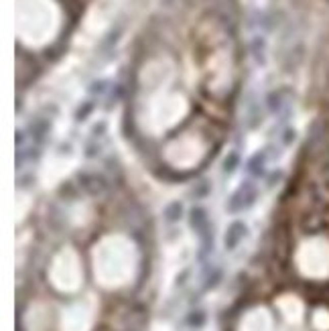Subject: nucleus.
Returning <instances> with one entry per match:
<instances>
[{
  "label": "nucleus",
  "instance_id": "nucleus-1",
  "mask_svg": "<svg viewBox=\"0 0 329 331\" xmlns=\"http://www.w3.org/2000/svg\"><path fill=\"white\" fill-rule=\"evenodd\" d=\"M256 201V191L250 183H242V187L230 197V211H238V209H246Z\"/></svg>",
  "mask_w": 329,
  "mask_h": 331
},
{
  "label": "nucleus",
  "instance_id": "nucleus-2",
  "mask_svg": "<svg viewBox=\"0 0 329 331\" xmlns=\"http://www.w3.org/2000/svg\"><path fill=\"white\" fill-rule=\"evenodd\" d=\"M311 329L313 331H329V303H319L309 313Z\"/></svg>",
  "mask_w": 329,
  "mask_h": 331
},
{
  "label": "nucleus",
  "instance_id": "nucleus-3",
  "mask_svg": "<svg viewBox=\"0 0 329 331\" xmlns=\"http://www.w3.org/2000/svg\"><path fill=\"white\" fill-rule=\"evenodd\" d=\"M246 234H248V226L244 224V222H234L230 228H228V232H226V240H224V244H226V248L228 250H234V248H238V244L242 242V238H246Z\"/></svg>",
  "mask_w": 329,
  "mask_h": 331
},
{
  "label": "nucleus",
  "instance_id": "nucleus-4",
  "mask_svg": "<svg viewBox=\"0 0 329 331\" xmlns=\"http://www.w3.org/2000/svg\"><path fill=\"white\" fill-rule=\"evenodd\" d=\"M189 226L195 230V232H205V228H207V211L203 209V207H199V205H195V207H191L189 209Z\"/></svg>",
  "mask_w": 329,
  "mask_h": 331
},
{
  "label": "nucleus",
  "instance_id": "nucleus-5",
  "mask_svg": "<svg viewBox=\"0 0 329 331\" xmlns=\"http://www.w3.org/2000/svg\"><path fill=\"white\" fill-rule=\"evenodd\" d=\"M79 183L90 193H100L104 189V179L98 175H79Z\"/></svg>",
  "mask_w": 329,
  "mask_h": 331
},
{
  "label": "nucleus",
  "instance_id": "nucleus-6",
  "mask_svg": "<svg viewBox=\"0 0 329 331\" xmlns=\"http://www.w3.org/2000/svg\"><path fill=\"white\" fill-rule=\"evenodd\" d=\"M181 217H183V205H181L179 201H173V203H169V205L164 207V219H167V222L175 224V222H179Z\"/></svg>",
  "mask_w": 329,
  "mask_h": 331
},
{
  "label": "nucleus",
  "instance_id": "nucleus-7",
  "mask_svg": "<svg viewBox=\"0 0 329 331\" xmlns=\"http://www.w3.org/2000/svg\"><path fill=\"white\" fill-rule=\"evenodd\" d=\"M264 163H266V157H264V153H256L252 159H250V163H248V171L252 173V175H264Z\"/></svg>",
  "mask_w": 329,
  "mask_h": 331
},
{
  "label": "nucleus",
  "instance_id": "nucleus-8",
  "mask_svg": "<svg viewBox=\"0 0 329 331\" xmlns=\"http://www.w3.org/2000/svg\"><path fill=\"white\" fill-rule=\"evenodd\" d=\"M238 165H240V153H238V151L228 153L226 159L222 161V169H224V173H234V171L238 169Z\"/></svg>",
  "mask_w": 329,
  "mask_h": 331
},
{
  "label": "nucleus",
  "instance_id": "nucleus-9",
  "mask_svg": "<svg viewBox=\"0 0 329 331\" xmlns=\"http://www.w3.org/2000/svg\"><path fill=\"white\" fill-rule=\"evenodd\" d=\"M49 120H39V122H35L33 124V136H35V141L37 143H41L45 136H47V132H49Z\"/></svg>",
  "mask_w": 329,
  "mask_h": 331
},
{
  "label": "nucleus",
  "instance_id": "nucleus-10",
  "mask_svg": "<svg viewBox=\"0 0 329 331\" xmlns=\"http://www.w3.org/2000/svg\"><path fill=\"white\" fill-rule=\"evenodd\" d=\"M205 323V313L203 311H199V309H195V311H191L189 315H187V325L189 327H201Z\"/></svg>",
  "mask_w": 329,
  "mask_h": 331
},
{
  "label": "nucleus",
  "instance_id": "nucleus-11",
  "mask_svg": "<svg viewBox=\"0 0 329 331\" xmlns=\"http://www.w3.org/2000/svg\"><path fill=\"white\" fill-rule=\"evenodd\" d=\"M94 108H96V104H94V102H84V104L79 106V110L75 112V120H79V122H81V120H86V118H88V116L94 112Z\"/></svg>",
  "mask_w": 329,
  "mask_h": 331
},
{
  "label": "nucleus",
  "instance_id": "nucleus-12",
  "mask_svg": "<svg viewBox=\"0 0 329 331\" xmlns=\"http://www.w3.org/2000/svg\"><path fill=\"white\" fill-rule=\"evenodd\" d=\"M266 104H268V108H270L272 112H277V110L281 108V94H279V92H270V94L266 96Z\"/></svg>",
  "mask_w": 329,
  "mask_h": 331
},
{
  "label": "nucleus",
  "instance_id": "nucleus-13",
  "mask_svg": "<svg viewBox=\"0 0 329 331\" xmlns=\"http://www.w3.org/2000/svg\"><path fill=\"white\" fill-rule=\"evenodd\" d=\"M222 277H224V274H222V270H213V272L209 274V281L205 283V289H213V287H215V285L222 281Z\"/></svg>",
  "mask_w": 329,
  "mask_h": 331
},
{
  "label": "nucleus",
  "instance_id": "nucleus-14",
  "mask_svg": "<svg viewBox=\"0 0 329 331\" xmlns=\"http://www.w3.org/2000/svg\"><path fill=\"white\" fill-rule=\"evenodd\" d=\"M106 86H108V84H106L104 79H98V81H94V84L90 86V94H102V92L106 90Z\"/></svg>",
  "mask_w": 329,
  "mask_h": 331
},
{
  "label": "nucleus",
  "instance_id": "nucleus-15",
  "mask_svg": "<svg viewBox=\"0 0 329 331\" xmlns=\"http://www.w3.org/2000/svg\"><path fill=\"white\" fill-rule=\"evenodd\" d=\"M293 141H295V130L293 128H289V130H285V134H283V145H293Z\"/></svg>",
  "mask_w": 329,
  "mask_h": 331
},
{
  "label": "nucleus",
  "instance_id": "nucleus-16",
  "mask_svg": "<svg viewBox=\"0 0 329 331\" xmlns=\"http://www.w3.org/2000/svg\"><path fill=\"white\" fill-rule=\"evenodd\" d=\"M197 189H199V191H197L195 195H197V197H203V195H207V193H209V183H207V181H203V183H199V187H197Z\"/></svg>",
  "mask_w": 329,
  "mask_h": 331
},
{
  "label": "nucleus",
  "instance_id": "nucleus-17",
  "mask_svg": "<svg viewBox=\"0 0 329 331\" xmlns=\"http://www.w3.org/2000/svg\"><path fill=\"white\" fill-rule=\"evenodd\" d=\"M281 173H283V171H275V175H272V177H268V179H266V183H268V187H272V185H277V183H279V181H281V177H283V175H281Z\"/></svg>",
  "mask_w": 329,
  "mask_h": 331
}]
</instances>
